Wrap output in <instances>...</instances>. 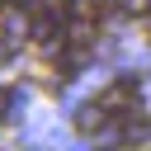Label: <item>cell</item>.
<instances>
[{
    "label": "cell",
    "instance_id": "obj_2",
    "mask_svg": "<svg viewBox=\"0 0 151 151\" xmlns=\"http://www.w3.org/2000/svg\"><path fill=\"white\" fill-rule=\"evenodd\" d=\"M109 118H113V113H109L104 104H85V109L76 113V132L94 137V132H104V127H109Z\"/></svg>",
    "mask_w": 151,
    "mask_h": 151
},
{
    "label": "cell",
    "instance_id": "obj_1",
    "mask_svg": "<svg viewBox=\"0 0 151 151\" xmlns=\"http://www.w3.org/2000/svg\"><path fill=\"white\" fill-rule=\"evenodd\" d=\"M99 104L118 118V113H127V109H137V80H113L104 94H99Z\"/></svg>",
    "mask_w": 151,
    "mask_h": 151
},
{
    "label": "cell",
    "instance_id": "obj_4",
    "mask_svg": "<svg viewBox=\"0 0 151 151\" xmlns=\"http://www.w3.org/2000/svg\"><path fill=\"white\" fill-rule=\"evenodd\" d=\"M5 109H9V90H0V113H5Z\"/></svg>",
    "mask_w": 151,
    "mask_h": 151
},
{
    "label": "cell",
    "instance_id": "obj_3",
    "mask_svg": "<svg viewBox=\"0 0 151 151\" xmlns=\"http://www.w3.org/2000/svg\"><path fill=\"white\" fill-rule=\"evenodd\" d=\"M123 9L137 14V19H146V14H151V0H123Z\"/></svg>",
    "mask_w": 151,
    "mask_h": 151
}]
</instances>
